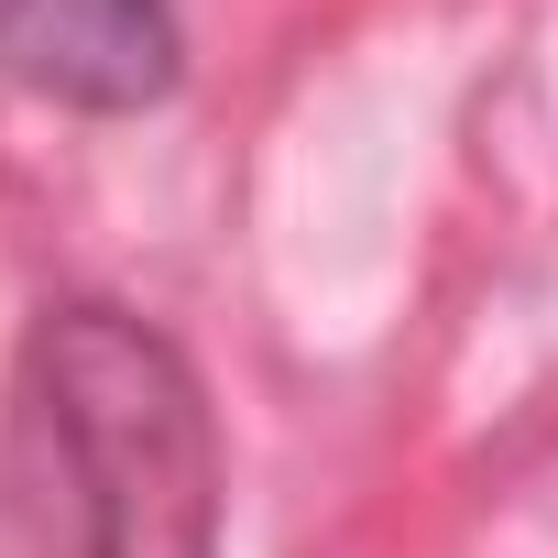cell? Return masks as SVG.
<instances>
[{
  "mask_svg": "<svg viewBox=\"0 0 558 558\" xmlns=\"http://www.w3.org/2000/svg\"><path fill=\"white\" fill-rule=\"evenodd\" d=\"M23 558H219V438L186 351L132 307H45L12 373Z\"/></svg>",
  "mask_w": 558,
  "mask_h": 558,
  "instance_id": "1",
  "label": "cell"
},
{
  "mask_svg": "<svg viewBox=\"0 0 558 558\" xmlns=\"http://www.w3.org/2000/svg\"><path fill=\"white\" fill-rule=\"evenodd\" d=\"M0 77H23L56 110L132 121L186 77L175 0H0Z\"/></svg>",
  "mask_w": 558,
  "mask_h": 558,
  "instance_id": "2",
  "label": "cell"
}]
</instances>
